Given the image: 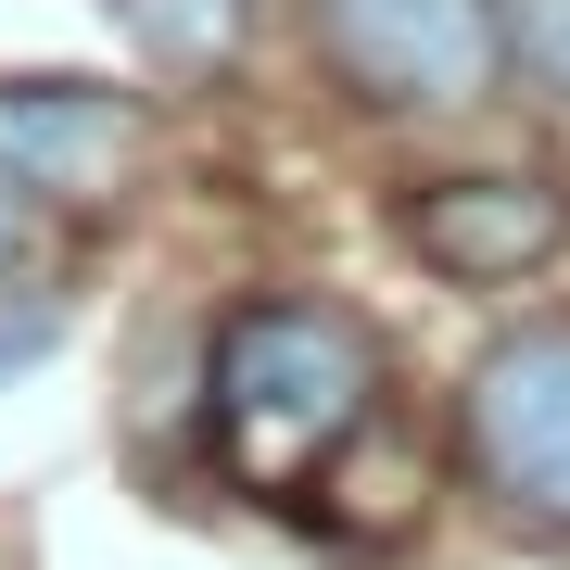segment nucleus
<instances>
[{
	"instance_id": "1",
	"label": "nucleus",
	"mask_w": 570,
	"mask_h": 570,
	"mask_svg": "<svg viewBox=\"0 0 570 570\" xmlns=\"http://www.w3.org/2000/svg\"><path fill=\"white\" fill-rule=\"evenodd\" d=\"M381 393V343L343 317V305H242L216 330V367H204V406H216V444L242 482H305V469L343 444Z\"/></svg>"
},
{
	"instance_id": "2",
	"label": "nucleus",
	"mask_w": 570,
	"mask_h": 570,
	"mask_svg": "<svg viewBox=\"0 0 570 570\" xmlns=\"http://www.w3.org/2000/svg\"><path fill=\"white\" fill-rule=\"evenodd\" d=\"M456 444L494 508L570 532V317H520L508 343L469 355L456 381Z\"/></svg>"
},
{
	"instance_id": "3",
	"label": "nucleus",
	"mask_w": 570,
	"mask_h": 570,
	"mask_svg": "<svg viewBox=\"0 0 570 570\" xmlns=\"http://www.w3.org/2000/svg\"><path fill=\"white\" fill-rule=\"evenodd\" d=\"M317 51L355 102L444 115L494 89V0H317Z\"/></svg>"
},
{
	"instance_id": "4",
	"label": "nucleus",
	"mask_w": 570,
	"mask_h": 570,
	"mask_svg": "<svg viewBox=\"0 0 570 570\" xmlns=\"http://www.w3.org/2000/svg\"><path fill=\"white\" fill-rule=\"evenodd\" d=\"M140 153V102L102 77H0V204H77Z\"/></svg>"
},
{
	"instance_id": "5",
	"label": "nucleus",
	"mask_w": 570,
	"mask_h": 570,
	"mask_svg": "<svg viewBox=\"0 0 570 570\" xmlns=\"http://www.w3.org/2000/svg\"><path fill=\"white\" fill-rule=\"evenodd\" d=\"M406 242H419V266H444V279H532V266L570 242V204L546 178H431L406 204Z\"/></svg>"
},
{
	"instance_id": "6",
	"label": "nucleus",
	"mask_w": 570,
	"mask_h": 570,
	"mask_svg": "<svg viewBox=\"0 0 570 570\" xmlns=\"http://www.w3.org/2000/svg\"><path fill=\"white\" fill-rule=\"evenodd\" d=\"M102 13L165 63V77H216V63L242 51V0H102Z\"/></svg>"
},
{
	"instance_id": "7",
	"label": "nucleus",
	"mask_w": 570,
	"mask_h": 570,
	"mask_svg": "<svg viewBox=\"0 0 570 570\" xmlns=\"http://www.w3.org/2000/svg\"><path fill=\"white\" fill-rule=\"evenodd\" d=\"M494 77L570 102V0H494Z\"/></svg>"
},
{
	"instance_id": "8",
	"label": "nucleus",
	"mask_w": 570,
	"mask_h": 570,
	"mask_svg": "<svg viewBox=\"0 0 570 570\" xmlns=\"http://www.w3.org/2000/svg\"><path fill=\"white\" fill-rule=\"evenodd\" d=\"M51 343H63V305H51V292H0V381L39 367Z\"/></svg>"
},
{
	"instance_id": "9",
	"label": "nucleus",
	"mask_w": 570,
	"mask_h": 570,
	"mask_svg": "<svg viewBox=\"0 0 570 570\" xmlns=\"http://www.w3.org/2000/svg\"><path fill=\"white\" fill-rule=\"evenodd\" d=\"M13 242H26V216H13V204H0V266H13Z\"/></svg>"
}]
</instances>
